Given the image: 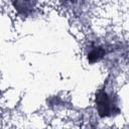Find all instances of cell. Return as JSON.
<instances>
[{"mask_svg": "<svg viewBox=\"0 0 129 129\" xmlns=\"http://www.w3.org/2000/svg\"><path fill=\"white\" fill-rule=\"evenodd\" d=\"M98 110L102 116H109L110 112L112 111V106H111V100L108 98L106 93L100 92L98 96Z\"/></svg>", "mask_w": 129, "mask_h": 129, "instance_id": "6da1fadb", "label": "cell"}]
</instances>
